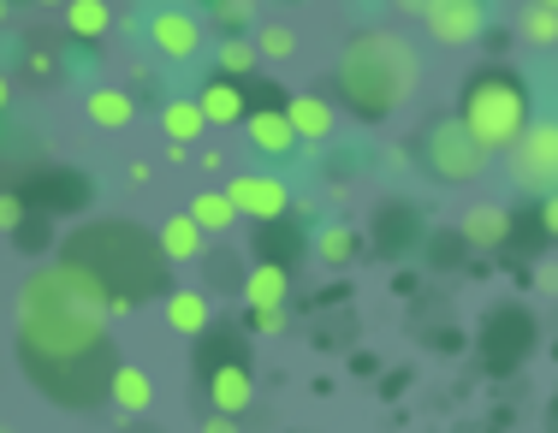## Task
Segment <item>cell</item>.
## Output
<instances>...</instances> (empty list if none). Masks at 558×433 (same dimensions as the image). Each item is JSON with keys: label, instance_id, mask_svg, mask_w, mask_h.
<instances>
[{"label": "cell", "instance_id": "7402d4cb", "mask_svg": "<svg viewBox=\"0 0 558 433\" xmlns=\"http://www.w3.org/2000/svg\"><path fill=\"white\" fill-rule=\"evenodd\" d=\"M161 125H167V137L184 149V143L203 137V125H208V120H203V108H196V101H167V108H161Z\"/></svg>", "mask_w": 558, "mask_h": 433}, {"label": "cell", "instance_id": "1f68e13d", "mask_svg": "<svg viewBox=\"0 0 558 433\" xmlns=\"http://www.w3.org/2000/svg\"><path fill=\"white\" fill-rule=\"evenodd\" d=\"M541 285H547V292H558V268H541Z\"/></svg>", "mask_w": 558, "mask_h": 433}, {"label": "cell", "instance_id": "6da1fadb", "mask_svg": "<svg viewBox=\"0 0 558 433\" xmlns=\"http://www.w3.org/2000/svg\"><path fill=\"white\" fill-rule=\"evenodd\" d=\"M108 292L72 261L43 268L19 304V362L65 410H96L113 392L119 357L108 345Z\"/></svg>", "mask_w": 558, "mask_h": 433}, {"label": "cell", "instance_id": "7c38bea8", "mask_svg": "<svg viewBox=\"0 0 558 433\" xmlns=\"http://www.w3.org/2000/svg\"><path fill=\"white\" fill-rule=\"evenodd\" d=\"M286 120H291V131H298V143H327L333 137V101L303 89V96L286 101Z\"/></svg>", "mask_w": 558, "mask_h": 433}, {"label": "cell", "instance_id": "e575fe53", "mask_svg": "<svg viewBox=\"0 0 558 433\" xmlns=\"http://www.w3.org/2000/svg\"><path fill=\"white\" fill-rule=\"evenodd\" d=\"M0 24H7V0H0Z\"/></svg>", "mask_w": 558, "mask_h": 433}, {"label": "cell", "instance_id": "d6a6232c", "mask_svg": "<svg viewBox=\"0 0 558 433\" xmlns=\"http://www.w3.org/2000/svg\"><path fill=\"white\" fill-rule=\"evenodd\" d=\"M7 101H12V84H7V77H0V113H7Z\"/></svg>", "mask_w": 558, "mask_h": 433}, {"label": "cell", "instance_id": "603a6c76", "mask_svg": "<svg viewBox=\"0 0 558 433\" xmlns=\"http://www.w3.org/2000/svg\"><path fill=\"white\" fill-rule=\"evenodd\" d=\"M315 256H322L327 268H344V261H356V232H351V226H327L322 244H315Z\"/></svg>", "mask_w": 558, "mask_h": 433}, {"label": "cell", "instance_id": "e0dca14e", "mask_svg": "<svg viewBox=\"0 0 558 433\" xmlns=\"http://www.w3.org/2000/svg\"><path fill=\"white\" fill-rule=\"evenodd\" d=\"M505 232H511V214L494 208V202H482V208H470V214H463V244H475V249L505 244Z\"/></svg>", "mask_w": 558, "mask_h": 433}, {"label": "cell", "instance_id": "30bf717a", "mask_svg": "<svg viewBox=\"0 0 558 433\" xmlns=\"http://www.w3.org/2000/svg\"><path fill=\"white\" fill-rule=\"evenodd\" d=\"M149 42L161 48L167 60H196V54H203V24H196L191 12L167 7V12H155V18H149Z\"/></svg>", "mask_w": 558, "mask_h": 433}, {"label": "cell", "instance_id": "8fae6325", "mask_svg": "<svg viewBox=\"0 0 558 433\" xmlns=\"http://www.w3.org/2000/svg\"><path fill=\"white\" fill-rule=\"evenodd\" d=\"M244 131H250V143H256L262 154H274V161H286V154L298 149V131H291L286 108H250Z\"/></svg>", "mask_w": 558, "mask_h": 433}, {"label": "cell", "instance_id": "f1b7e54d", "mask_svg": "<svg viewBox=\"0 0 558 433\" xmlns=\"http://www.w3.org/2000/svg\"><path fill=\"white\" fill-rule=\"evenodd\" d=\"M220 18L226 24H244L250 18V0H220Z\"/></svg>", "mask_w": 558, "mask_h": 433}, {"label": "cell", "instance_id": "f546056e", "mask_svg": "<svg viewBox=\"0 0 558 433\" xmlns=\"http://www.w3.org/2000/svg\"><path fill=\"white\" fill-rule=\"evenodd\" d=\"M203 433H238V422H232V416H208Z\"/></svg>", "mask_w": 558, "mask_h": 433}, {"label": "cell", "instance_id": "7a4b0ae2", "mask_svg": "<svg viewBox=\"0 0 558 433\" xmlns=\"http://www.w3.org/2000/svg\"><path fill=\"white\" fill-rule=\"evenodd\" d=\"M77 273H89V280L108 292V309L125 314L137 309L143 297L155 292H172L167 285V268L172 261L161 256V238L155 232H143L137 220H89V226H77L72 238H65V256Z\"/></svg>", "mask_w": 558, "mask_h": 433}, {"label": "cell", "instance_id": "9a60e30c", "mask_svg": "<svg viewBox=\"0 0 558 433\" xmlns=\"http://www.w3.org/2000/svg\"><path fill=\"white\" fill-rule=\"evenodd\" d=\"M286 268H279V261H256V268H250L244 273V292H238V297H244V304L250 309H279V304H286Z\"/></svg>", "mask_w": 558, "mask_h": 433}, {"label": "cell", "instance_id": "ffe728a7", "mask_svg": "<svg viewBox=\"0 0 558 433\" xmlns=\"http://www.w3.org/2000/svg\"><path fill=\"white\" fill-rule=\"evenodd\" d=\"M84 108H89V120H96L101 131H119V125H131V113H137V108H131V96H125V89H89V101H84Z\"/></svg>", "mask_w": 558, "mask_h": 433}, {"label": "cell", "instance_id": "4316f807", "mask_svg": "<svg viewBox=\"0 0 558 433\" xmlns=\"http://www.w3.org/2000/svg\"><path fill=\"white\" fill-rule=\"evenodd\" d=\"M24 226V202L19 196H0V232H19Z\"/></svg>", "mask_w": 558, "mask_h": 433}, {"label": "cell", "instance_id": "836d02e7", "mask_svg": "<svg viewBox=\"0 0 558 433\" xmlns=\"http://www.w3.org/2000/svg\"><path fill=\"white\" fill-rule=\"evenodd\" d=\"M36 7H65V0H36Z\"/></svg>", "mask_w": 558, "mask_h": 433}, {"label": "cell", "instance_id": "5b68a950", "mask_svg": "<svg viewBox=\"0 0 558 433\" xmlns=\"http://www.w3.org/2000/svg\"><path fill=\"white\" fill-rule=\"evenodd\" d=\"M511 178L535 196H558V120H529V131L505 149Z\"/></svg>", "mask_w": 558, "mask_h": 433}, {"label": "cell", "instance_id": "5bb4252c", "mask_svg": "<svg viewBox=\"0 0 558 433\" xmlns=\"http://www.w3.org/2000/svg\"><path fill=\"white\" fill-rule=\"evenodd\" d=\"M167 321L184 338H203L215 326V304H208V292H167Z\"/></svg>", "mask_w": 558, "mask_h": 433}, {"label": "cell", "instance_id": "484cf974", "mask_svg": "<svg viewBox=\"0 0 558 433\" xmlns=\"http://www.w3.org/2000/svg\"><path fill=\"white\" fill-rule=\"evenodd\" d=\"M256 60H262V54H256V42H238V36H232V42L220 48V65H226V77L250 72V65H256Z\"/></svg>", "mask_w": 558, "mask_h": 433}, {"label": "cell", "instance_id": "2e32d148", "mask_svg": "<svg viewBox=\"0 0 558 433\" xmlns=\"http://www.w3.org/2000/svg\"><path fill=\"white\" fill-rule=\"evenodd\" d=\"M155 238H161V256L172 261V268H179V261H196V256H203V238H208V232L196 226L191 214H172L167 226L155 232Z\"/></svg>", "mask_w": 558, "mask_h": 433}, {"label": "cell", "instance_id": "ba28073f", "mask_svg": "<svg viewBox=\"0 0 558 433\" xmlns=\"http://www.w3.org/2000/svg\"><path fill=\"white\" fill-rule=\"evenodd\" d=\"M226 196H232V208L244 220H256V226H274V220L291 214V190L279 185L274 173H238V178H226Z\"/></svg>", "mask_w": 558, "mask_h": 433}, {"label": "cell", "instance_id": "9c48e42d", "mask_svg": "<svg viewBox=\"0 0 558 433\" xmlns=\"http://www.w3.org/2000/svg\"><path fill=\"white\" fill-rule=\"evenodd\" d=\"M422 24H428V36L440 48H463V42H475V36H482L487 7H482V0H434Z\"/></svg>", "mask_w": 558, "mask_h": 433}, {"label": "cell", "instance_id": "52a82bcc", "mask_svg": "<svg viewBox=\"0 0 558 433\" xmlns=\"http://www.w3.org/2000/svg\"><path fill=\"white\" fill-rule=\"evenodd\" d=\"M196 374H203V392L208 404H215V416H244L250 404H256V374H250V362L238 357V350H208L196 357Z\"/></svg>", "mask_w": 558, "mask_h": 433}, {"label": "cell", "instance_id": "cb8c5ba5", "mask_svg": "<svg viewBox=\"0 0 558 433\" xmlns=\"http://www.w3.org/2000/svg\"><path fill=\"white\" fill-rule=\"evenodd\" d=\"M256 54L262 60H291V54H298V36H291L286 24H262V30H256Z\"/></svg>", "mask_w": 558, "mask_h": 433}, {"label": "cell", "instance_id": "4dcf8cb0", "mask_svg": "<svg viewBox=\"0 0 558 433\" xmlns=\"http://www.w3.org/2000/svg\"><path fill=\"white\" fill-rule=\"evenodd\" d=\"M428 7L434 0H398V12H416V18H428Z\"/></svg>", "mask_w": 558, "mask_h": 433}, {"label": "cell", "instance_id": "277c9868", "mask_svg": "<svg viewBox=\"0 0 558 433\" xmlns=\"http://www.w3.org/2000/svg\"><path fill=\"white\" fill-rule=\"evenodd\" d=\"M458 120L475 131V143H482L487 154H494V149H511V143L529 131V89L517 84L511 72L487 65V72H475L470 84H463Z\"/></svg>", "mask_w": 558, "mask_h": 433}, {"label": "cell", "instance_id": "83f0119b", "mask_svg": "<svg viewBox=\"0 0 558 433\" xmlns=\"http://www.w3.org/2000/svg\"><path fill=\"white\" fill-rule=\"evenodd\" d=\"M541 232L558 238V196H541Z\"/></svg>", "mask_w": 558, "mask_h": 433}, {"label": "cell", "instance_id": "d6986e66", "mask_svg": "<svg viewBox=\"0 0 558 433\" xmlns=\"http://www.w3.org/2000/svg\"><path fill=\"white\" fill-rule=\"evenodd\" d=\"M108 398L119 404V410L137 416V410H149V404H155V380L143 374V369H131V362H119V374H113V392H108Z\"/></svg>", "mask_w": 558, "mask_h": 433}, {"label": "cell", "instance_id": "d4e9b609", "mask_svg": "<svg viewBox=\"0 0 558 433\" xmlns=\"http://www.w3.org/2000/svg\"><path fill=\"white\" fill-rule=\"evenodd\" d=\"M523 36L529 42H558V7H541L535 0V7L523 12Z\"/></svg>", "mask_w": 558, "mask_h": 433}, {"label": "cell", "instance_id": "d590c367", "mask_svg": "<svg viewBox=\"0 0 558 433\" xmlns=\"http://www.w3.org/2000/svg\"><path fill=\"white\" fill-rule=\"evenodd\" d=\"M541 7H558V0H541Z\"/></svg>", "mask_w": 558, "mask_h": 433}, {"label": "cell", "instance_id": "44dd1931", "mask_svg": "<svg viewBox=\"0 0 558 433\" xmlns=\"http://www.w3.org/2000/svg\"><path fill=\"white\" fill-rule=\"evenodd\" d=\"M191 220L203 232H226L238 220V208H232V196H226V190H203V196H191Z\"/></svg>", "mask_w": 558, "mask_h": 433}, {"label": "cell", "instance_id": "8992f818", "mask_svg": "<svg viewBox=\"0 0 558 433\" xmlns=\"http://www.w3.org/2000/svg\"><path fill=\"white\" fill-rule=\"evenodd\" d=\"M422 154H428V173L451 178V185H463V178H475L487 166V149L475 143V131L463 120H434L428 137H422Z\"/></svg>", "mask_w": 558, "mask_h": 433}, {"label": "cell", "instance_id": "4fadbf2b", "mask_svg": "<svg viewBox=\"0 0 558 433\" xmlns=\"http://www.w3.org/2000/svg\"><path fill=\"white\" fill-rule=\"evenodd\" d=\"M196 108H203V120H215V125H238V120H250V101H244V89H238V77H208L203 84V96H196Z\"/></svg>", "mask_w": 558, "mask_h": 433}, {"label": "cell", "instance_id": "ac0fdd59", "mask_svg": "<svg viewBox=\"0 0 558 433\" xmlns=\"http://www.w3.org/2000/svg\"><path fill=\"white\" fill-rule=\"evenodd\" d=\"M113 24V7L108 0H65V30L77 36V42H96V36H108Z\"/></svg>", "mask_w": 558, "mask_h": 433}, {"label": "cell", "instance_id": "3957f363", "mask_svg": "<svg viewBox=\"0 0 558 433\" xmlns=\"http://www.w3.org/2000/svg\"><path fill=\"white\" fill-rule=\"evenodd\" d=\"M339 101L356 120H387L398 101L416 89V54L392 30H363L339 60Z\"/></svg>", "mask_w": 558, "mask_h": 433}]
</instances>
